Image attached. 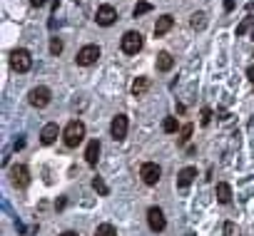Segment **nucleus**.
Here are the masks:
<instances>
[{
	"label": "nucleus",
	"mask_w": 254,
	"mask_h": 236,
	"mask_svg": "<svg viewBox=\"0 0 254 236\" xmlns=\"http://www.w3.org/2000/svg\"><path fill=\"white\" fill-rule=\"evenodd\" d=\"M82 140H85V125H82L80 120H70L67 127L63 130V142H65V147H77Z\"/></svg>",
	"instance_id": "nucleus-1"
},
{
	"label": "nucleus",
	"mask_w": 254,
	"mask_h": 236,
	"mask_svg": "<svg viewBox=\"0 0 254 236\" xmlns=\"http://www.w3.org/2000/svg\"><path fill=\"white\" fill-rule=\"evenodd\" d=\"M122 52L125 55H137L140 50H142V45H145V40H142V35L137 33V30H127L125 35H122Z\"/></svg>",
	"instance_id": "nucleus-2"
},
{
	"label": "nucleus",
	"mask_w": 254,
	"mask_h": 236,
	"mask_svg": "<svg viewBox=\"0 0 254 236\" xmlns=\"http://www.w3.org/2000/svg\"><path fill=\"white\" fill-rule=\"evenodd\" d=\"M10 67H13L15 72H28V70L33 67V55H30L25 47H15V50L10 52Z\"/></svg>",
	"instance_id": "nucleus-3"
},
{
	"label": "nucleus",
	"mask_w": 254,
	"mask_h": 236,
	"mask_svg": "<svg viewBox=\"0 0 254 236\" xmlns=\"http://www.w3.org/2000/svg\"><path fill=\"white\" fill-rule=\"evenodd\" d=\"M28 99H30V104L33 107H38V109H43V107H48L50 104V99H53V92L48 90V87H33L30 90V94H28Z\"/></svg>",
	"instance_id": "nucleus-4"
},
{
	"label": "nucleus",
	"mask_w": 254,
	"mask_h": 236,
	"mask_svg": "<svg viewBox=\"0 0 254 236\" xmlns=\"http://www.w3.org/2000/svg\"><path fill=\"white\" fill-rule=\"evenodd\" d=\"M140 177H142V182H145L147 187H155V184L160 182V177H162V169H160L155 162H145L142 169H140Z\"/></svg>",
	"instance_id": "nucleus-5"
},
{
	"label": "nucleus",
	"mask_w": 254,
	"mask_h": 236,
	"mask_svg": "<svg viewBox=\"0 0 254 236\" xmlns=\"http://www.w3.org/2000/svg\"><path fill=\"white\" fill-rule=\"evenodd\" d=\"M127 127H130L127 117H125V114H117L115 120H112V125H110V135H112V140H115V142H122V140L127 137Z\"/></svg>",
	"instance_id": "nucleus-6"
},
{
	"label": "nucleus",
	"mask_w": 254,
	"mask_h": 236,
	"mask_svg": "<svg viewBox=\"0 0 254 236\" xmlns=\"http://www.w3.org/2000/svg\"><path fill=\"white\" fill-rule=\"evenodd\" d=\"M97 57H100V47L97 45H85L80 52H77V65H82V67H90V65H95L97 62Z\"/></svg>",
	"instance_id": "nucleus-7"
},
{
	"label": "nucleus",
	"mask_w": 254,
	"mask_h": 236,
	"mask_svg": "<svg viewBox=\"0 0 254 236\" xmlns=\"http://www.w3.org/2000/svg\"><path fill=\"white\" fill-rule=\"evenodd\" d=\"M147 224H150V229H152V231H165V226H167V219H165L162 209H157V206H150V209H147Z\"/></svg>",
	"instance_id": "nucleus-8"
},
{
	"label": "nucleus",
	"mask_w": 254,
	"mask_h": 236,
	"mask_svg": "<svg viewBox=\"0 0 254 236\" xmlns=\"http://www.w3.org/2000/svg\"><path fill=\"white\" fill-rule=\"evenodd\" d=\"M95 20H97V25H102V28H110V25L117 20V10H115L112 5H100V8H97V15H95Z\"/></svg>",
	"instance_id": "nucleus-9"
},
{
	"label": "nucleus",
	"mask_w": 254,
	"mask_h": 236,
	"mask_svg": "<svg viewBox=\"0 0 254 236\" xmlns=\"http://www.w3.org/2000/svg\"><path fill=\"white\" fill-rule=\"evenodd\" d=\"M10 177H13V184H15L18 189H25V187L30 184V172H28L25 164H15V167L10 169Z\"/></svg>",
	"instance_id": "nucleus-10"
},
{
	"label": "nucleus",
	"mask_w": 254,
	"mask_h": 236,
	"mask_svg": "<svg viewBox=\"0 0 254 236\" xmlns=\"http://www.w3.org/2000/svg\"><path fill=\"white\" fill-rule=\"evenodd\" d=\"M172 25H175V18H172V15H162V18H157V23H155V38L167 35V33L172 30Z\"/></svg>",
	"instance_id": "nucleus-11"
},
{
	"label": "nucleus",
	"mask_w": 254,
	"mask_h": 236,
	"mask_svg": "<svg viewBox=\"0 0 254 236\" xmlns=\"http://www.w3.org/2000/svg\"><path fill=\"white\" fill-rule=\"evenodd\" d=\"M194 177H197V169H194V167H185V169L177 174V187H180V189H187V187L194 182Z\"/></svg>",
	"instance_id": "nucleus-12"
},
{
	"label": "nucleus",
	"mask_w": 254,
	"mask_h": 236,
	"mask_svg": "<svg viewBox=\"0 0 254 236\" xmlns=\"http://www.w3.org/2000/svg\"><path fill=\"white\" fill-rule=\"evenodd\" d=\"M58 135H60L58 125H55V122H50V125H45V127H43V132H40V142H43V144H53V142L58 140Z\"/></svg>",
	"instance_id": "nucleus-13"
},
{
	"label": "nucleus",
	"mask_w": 254,
	"mask_h": 236,
	"mask_svg": "<svg viewBox=\"0 0 254 236\" xmlns=\"http://www.w3.org/2000/svg\"><path fill=\"white\" fill-rule=\"evenodd\" d=\"M97 159H100V142H97V140H92V142L87 144V149H85V162H87L90 167H95V164H97Z\"/></svg>",
	"instance_id": "nucleus-14"
},
{
	"label": "nucleus",
	"mask_w": 254,
	"mask_h": 236,
	"mask_svg": "<svg viewBox=\"0 0 254 236\" xmlns=\"http://www.w3.org/2000/svg\"><path fill=\"white\" fill-rule=\"evenodd\" d=\"M214 196H217L219 204H229V201H232V187H229L227 182H219L217 189H214Z\"/></svg>",
	"instance_id": "nucleus-15"
},
{
	"label": "nucleus",
	"mask_w": 254,
	"mask_h": 236,
	"mask_svg": "<svg viewBox=\"0 0 254 236\" xmlns=\"http://www.w3.org/2000/svg\"><path fill=\"white\" fill-rule=\"evenodd\" d=\"M172 65H175V60H172L170 52H160V55H157V70H160V72H170Z\"/></svg>",
	"instance_id": "nucleus-16"
},
{
	"label": "nucleus",
	"mask_w": 254,
	"mask_h": 236,
	"mask_svg": "<svg viewBox=\"0 0 254 236\" xmlns=\"http://www.w3.org/2000/svg\"><path fill=\"white\" fill-rule=\"evenodd\" d=\"M147 87H150V80H147V77H137V80L132 82V94H135V97H142V94L147 92Z\"/></svg>",
	"instance_id": "nucleus-17"
},
{
	"label": "nucleus",
	"mask_w": 254,
	"mask_h": 236,
	"mask_svg": "<svg viewBox=\"0 0 254 236\" xmlns=\"http://www.w3.org/2000/svg\"><path fill=\"white\" fill-rule=\"evenodd\" d=\"M95 236H117V231H115L112 224H100V226L95 229Z\"/></svg>",
	"instance_id": "nucleus-18"
},
{
	"label": "nucleus",
	"mask_w": 254,
	"mask_h": 236,
	"mask_svg": "<svg viewBox=\"0 0 254 236\" xmlns=\"http://www.w3.org/2000/svg\"><path fill=\"white\" fill-rule=\"evenodd\" d=\"M204 25H207V15L204 13H194L192 15V28L194 30H204Z\"/></svg>",
	"instance_id": "nucleus-19"
},
{
	"label": "nucleus",
	"mask_w": 254,
	"mask_h": 236,
	"mask_svg": "<svg viewBox=\"0 0 254 236\" xmlns=\"http://www.w3.org/2000/svg\"><path fill=\"white\" fill-rule=\"evenodd\" d=\"M150 10H152V5H150V3H145V0H140V3L135 5V10H132V15H135V18H140V15H145V13H150Z\"/></svg>",
	"instance_id": "nucleus-20"
},
{
	"label": "nucleus",
	"mask_w": 254,
	"mask_h": 236,
	"mask_svg": "<svg viewBox=\"0 0 254 236\" xmlns=\"http://www.w3.org/2000/svg\"><path fill=\"white\" fill-rule=\"evenodd\" d=\"M252 25H254V15H247V18L239 23V28H237V35H244V33H247Z\"/></svg>",
	"instance_id": "nucleus-21"
},
{
	"label": "nucleus",
	"mask_w": 254,
	"mask_h": 236,
	"mask_svg": "<svg viewBox=\"0 0 254 236\" xmlns=\"http://www.w3.org/2000/svg\"><path fill=\"white\" fill-rule=\"evenodd\" d=\"M192 130H194L192 125H185V127L180 130V144H187V142H190V137H192Z\"/></svg>",
	"instance_id": "nucleus-22"
},
{
	"label": "nucleus",
	"mask_w": 254,
	"mask_h": 236,
	"mask_svg": "<svg viewBox=\"0 0 254 236\" xmlns=\"http://www.w3.org/2000/svg\"><path fill=\"white\" fill-rule=\"evenodd\" d=\"M162 130H165L167 135H172V132H177V120H175V117H167V120L162 122Z\"/></svg>",
	"instance_id": "nucleus-23"
},
{
	"label": "nucleus",
	"mask_w": 254,
	"mask_h": 236,
	"mask_svg": "<svg viewBox=\"0 0 254 236\" xmlns=\"http://www.w3.org/2000/svg\"><path fill=\"white\" fill-rule=\"evenodd\" d=\"M92 189H95L97 194H102V196L107 194V184H105V182H102L100 177H95V179H92Z\"/></svg>",
	"instance_id": "nucleus-24"
},
{
	"label": "nucleus",
	"mask_w": 254,
	"mask_h": 236,
	"mask_svg": "<svg viewBox=\"0 0 254 236\" xmlns=\"http://www.w3.org/2000/svg\"><path fill=\"white\" fill-rule=\"evenodd\" d=\"M50 52H53V55H60V52H63V40H60V38H53V40H50Z\"/></svg>",
	"instance_id": "nucleus-25"
},
{
	"label": "nucleus",
	"mask_w": 254,
	"mask_h": 236,
	"mask_svg": "<svg viewBox=\"0 0 254 236\" xmlns=\"http://www.w3.org/2000/svg\"><path fill=\"white\" fill-rule=\"evenodd\" d=\"M209 120H212V109H209V107H202V114H199V122H202V125L207 127V125H209Z\"/></svg>",
	"instance_id": "nucleus-26"
},
{
	"label": "nucleus",
	"mask_w": 254,
	"mask_h": 236,
	"mask_svg": "<svg viewBox=\"0 0 254 236\" xmlns=\"http://www.w3.org/2000/svg\"><path fill=\"white\" fill-rule=\"evenodd\" d=\"M224 236H234V224H227L224 226Z\"/></svg>",
	"instance_id": "nucleus-27"
},
{
	"label": "nucleus",
	"mask_w": 254,
	"mask_h": 236,
	"mask_svg": "<svg viewBox=\"0 0 254 236\" xmlns=\"http://www.w3.org/2000/svg\"><path fill=\"white\" fill-rule=\"evenodd\" d=\"M247 77H249V82H254V65L247 67Z\"/></svg>",
	"instance_id": "nucleus-28"
},
{
	"label": "nucleus",
	"mask_w": 254,
	"mask_h": 236,
	"mask_svg": "<svg viewBox=\"0 0 254 236\" xmlns=\"http://www.w3.org/2000/svg\"><path fill=\"white\" fill-rule=\"evenodd\" d=\"M234 8V0H224V10H232Z\"/></svg>",
	"instance_id": "nucleus-29"
},
{
	"label": "nucleus",
	"mask_w": 254,
	"mask_h": 236,
	"mask_svg": "<svg viewBox=\"0 0 254 236\" xmlns=\"http://www.w3.org/2000/svg\"><path fill=\"white\" fill-rule=\"evenodd\" d=\"M30 3H33L35 8H40V5H45V3H48V0H30Z\"/></svg>",
	"instance_id": "nucleus-30"
},
{
	"label": "nucleus",
	"mask_w": 254,
	"mask_h": 236,
	"mask_svg": "<svg viewBox=\"0 0 254 236\" xmlns=\"http://www.w3.org/2000/svg\"><path fill=\"white\" fill-rule=\"evenodd\" d=\"M60 236H77L75 231H65V234H60Z\"/></svg>",
	"instance_id": "nucleus-31"
}]
</instances>
